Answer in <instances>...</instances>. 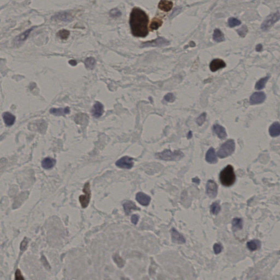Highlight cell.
I'll return each instance as SVG.
<instances>
[{"mask_svg":"<svg viewBox=\"0 0 280 280\" xmlns=\"http://www.w3.org/2000/svg\"><path fill=\"white\" fill-rule=\"evenodd\" d=\"M192 132H191V131H190V132L189 133V134H188V138H192Z\"/></svg>","mask_w":280,"mask_h":280,"instance_id":"f6af8a7d","label":"cell"},{"mask_svg":"<svg viewBox=\"0 0 280 280\" xmlns=\"http://www.w3.org/2000/svg\"><path fill=\"white\" fill-rule=\"evenodd\" d=\"M220 211H221V206L218 202H215L211 205L210 211L211 212V214H213L214 215L218 214Z\"/></svg>","mask_w":280,"mask_h":280,"instance_id":"f546056e","label":"cell"},{"mask_svg":"<svg viewBox=\"0 0 280 280\" xmlns=\"http://www.w3.org/2000/svg\"><path fill=\"white\" fill-rule=\"evenodd\" d=\"M70 112V110L69 107L64 108H53L50 110V113L53 115L57 116H65L67 114H69Z\"/></svg>","mask_w":280,"mask_h":280,"instance_id":"44dd1931","label":"cell"},{"mask_svg":"<svg viewBox=\"0 0 280 280\" xmlns=\"http://www.w3.org/2000/svg\"><path fill=\"white\" fill-rule=\"evenodd\" d=\"M213 39L217 42H221L225 40L224 36L220 30L215 29L213 34Z\"/></svg>","mask_w":280,"mask_h":280,"instance_id":"d4e9b609","label":"cell"},{"mask_svg":"<svg viewBox=\"0 0 280 280\" xmlns=\"http://www.w3.org/2000/svg\"><path fill=\"white\" fill-rule=\"evenodd\" d=\"M158 280H166V278L163 276L162 275H159L158 276L157 278Z\"/></svg>","mask_w":280,"mask_h":280,"instance_id":"7bdbcfd3","label":"cell"},{"mask_svg":"<svg viewBox=\"0 0 280 280\" xmlns=\"http://www.w3.org/2000/svg\"><path fill=\"white\" fill-rule=\"evenodd\" d=\"M85 66L86 67V69L91 70L93 69L94 67H95V64H96V61L93 58L90 57L87 59H86L84 62Z\"/></svg>","mask_w":280,"mask_h":280,"instance_id":"83f0119b","label":"cell"},{"mask_svg":"<svg viewBox=\"0 0 280 280\" xmlns=\"http://www.w3.org/2000/svg\"><path fill=\"white\" fill-rule=\"evenodd\" d=\"M113 260L114 262L117 264L119 268H123L125 264V262L123 260L122 258H121L119 254L116 253L113 256Z\"/></svg>","mask_w":280,"mask_h":280,"instance_id":"f1b7e54d","label":"cell"},{"mask_svg":"<svg viewBox=\"0 0 280 280\" xmlns=\"http://www.w3.org/2000/svg\"><path fill=\"white\" fill-rule=\"evenodd\" d=\"M237 32L241 37H245L248 32V29L246 25H243L242 26V27H241L240 29L237 30Z\"/></svg>","mask_w":280,"mask_h":280,"instance_id":"d6a6232c","label":"cell"},{"mask_svg":"<svg viewBox=\"0 0 280 280\" xmlns=\"http://www.w3.org/2000/svg\"><path fill=\"white\" fill-rule=\"evenodd\" d=\"M69 64H71L72 66H75V65H76L77 62L74 60H71L69 62Z\"/></svg>","mask_w":280,"mask_h":280,"instance_id":"ee69618b","label":"cell"},{"mask_svg":"<svg viewBox=\"0 0 280 280\" xmlns=\"http://www.w3.org/2000/svg\"><path fill=\"white\" fill-rule=\"evenodd\" d=\"M173 2L170 1L166 0H162L159 2L158 7L160 10H162L164 12H169L171 10L173 7Z\"/></svg>","mask_w":280,"mask_h":280,"instance_id":"e0dca14e","label":"cell"},{"mask_svg":"<svg viewBox=\"0 0 280 280\" xmlns=\"http://www.w3.org/2000/svg\"><path fill=\"white\" fill-rule=\"evenodd\" d=\"M242 220L241 218H235L233 219L232 221V226H233V229L234 231L240 230L242 228Z\"/></svg>","mask_w":280,"mask_h":280,"instance_id":"484cf974","label":"cell"},{"mask_svg":"<svg viewBox=\"0 0 280 280\" xmlns=\"http://www.w3.org/2000/svg\"><path fill=\"white\" fill-rule=\"evenodd\" d=\"M235 149V141L232 139H230L221 145L217 152V155L220 158L228 157L233 153Z\"/></svg>","mask_w":280,"mask_h":280,"instance_id":"277c9868","label":"cell"},{"mask_svg":"<svg viewBox=\"0 0 280 280\" xmlns=\"http://www.w3.org/2000/svg\"><path fill=\"white\" fill-rule=\"evenodd\" d=\"M15 280H25L19 269H18L15 274Z\"/></svg>","mask_w":280,"mask_h":280,"instance_id":"74e56055","label":"cell"},{"mask_svg":"<svg viewBox=\"0 0 280 280\" xmlns=\"http://www.w3.org/2000/svg\"><path fill=\"white\" fill-rule=\"evenodd\" d=\"M219 179L222 184L225 187H230L234 184L236 176L231 165H229L222 170L219 174Z\"/></svg>","mask_w":280,"mask_h":280,"instance_id":"7a4b0ae2","label":"cell"},{"mask_svg":"<svg viewBox=\"0 0 280 280\" xmlns=\"http://www.w3.org/2000/svg\"><path fill=\"white\" fill-rule=\"evenodd\" d=\"M261 242L257 240H253L248 241L247 243V248L250 251H254L258 250L261 247Z\"/></svg>","mask_w":280,"mask_h":280,"instance_id":"cb8c5ba5","label":"cell"},{"mask_svg":"<svg viewBox=\"0 0 280 280\" xmlns=\"http://www.w3.org/2000/svg\"><path fill=\"white\" fill-rule=\"evenodd\" d=\"M213 248H214V252L215 253V254H219L221 252L223 248H222V246H221V244L217 243L214 245Z\"/></svg>","mask_w":280,"mask_h":280,"instance_id":"d590c367","label":"cell"},{"mask_svg":"<svg viewBox=\"0 0 280 280\" xmlns=\"http://www.w3.org/2000/svg\"><path fill=\"white\" fill-rule=\"evenodd\" d=\"M218 186L216 183L213 180H209L206 187V193L210 198H214L217 195Z\"/></svg>","mask_w":280,"mask_h":280,"instance_id":"9c48e42d","label":"cell"},{"mask_svg":"<svg viewBox=\"0 0 280 280\" xmlns=\"http://www.w3.org/2000/svg\"><path fill=\"white\" fill-rule=\"evenodd\" d=\"M269 134L271 137H277L280 135V124L275 122L269 128Z\"/></svg>","mask_w":280,"mask_h":280,"instance_id":"d6986e66","label":"cell"},{"mask_svg":"<svg viewBox=\"0 0 280 280\" xmlns=\"http://www.w3.org/2000/svg\"><path fill=\"white\" fill-rule=\"evenodd\" d=\"M123 207L126 215L130 214L131 210H140V209L137 207L135 204L131 201H128L123 204Z\"/></svg>","mask_w":280,"mask_h":280,"instance_id":"ffe728a7","label":"cell"},{"mask_svg":"<svg viewBox=\"0 0 280 280\" xmlns=\"http://www.w3.org/2000/svg\"><path fill=\"white\" fill-rule=\"evenodd\" d=\"M241 22L239 20L235 18H230L228 19V24L231 27H235L241 24Z\"/></svg>","mask_w":280,"mask_h":280,"instance_id":"1f68e13d","label":"cell"},{"mask_svg":"<svg viewBox=\"0 0 280 280\" xmlns=\"http://www.w3.org/2000/svg\"><path fill=\"white\" fill-rule=\"evenodd\" d=\"M134 159L128 156H125L121 158L116 162V165L117 167L126 169H130L134 166Z\"/></svg>","mask_w":280,"mask_h":280,"instance_id":"ba28073f","label":"cell"},{"mask_svg":"<svg viewBox=\"0 0 280 280\" xmlns=\"http://www.w3.org/2000/svg\"><path fill=\"white\" fill-rule=\"evenodd\" d=\"M262 49H263V47H262V45L261 44L257 45L256 48V51H257V52H261Z\"/></svg>","mask_w":280,"mask_h":280,"instance_id":"b9f144b4","label":"cell"},{"mask_svg":"<svg viewBox=\"0 0 280 280\" xmlns=\"http://www.w3.org/2000/svg\"><path fill=\"white\" fill-rule=\"evenodd\" d=\"M57 34L61 39H66L69 37V36L70 34V32L67 30H61L59 31Z\"/></svg>","mask_w":280,"mask_h":280,"instance_id":"4dcf8cb0","label":"cell"},{"mask_svg":"<svg viewBox=\"0 0 280 280\" xmlns=\"http://www.w3.org/2000/svg\"><path fill=\"white\" fill-rule=\"evenodd\" d=\"M56 164V160L51 158H46L42 160V166L45 169H50Z\"/></svg>","mask_w":280,"mask_h":280,"instance_id":"7402d4cb","label":"cell"},{"mask_svg":"<svg viewBox=\"0 0 280 280\" xmlns=\"http://www.w3.org/2000/svg\"><path fill=\"white\" fill-rule=\"evenodd\" d=\"M213 131L221 140H224L227 137L226 129L222 126L218 124L214 125L213 126Z\"/></svg>","mask_w":280,"mask_h":280,"instance_id":"9a60e30c","label":"cell"},{"mask_svg":"<svg viewBox=\"0 0 280 280\" xmlns=\"http://www.w3.org/2000/svg\"><path fill=\"white\" fill-rule=\"evenodd\" d=\"M184 157V154L180 150H174L172 152L171 150H165L162 152L157 153L155 154V157L159 159L165 161H178Z\"/></svg>","mask_w":280,"mask_h":280,"instance_id":"3957f363","label":"cell"},{"mask_svg":"<svg viewBox=\"0 0 280 280\" xmlns=\"http://www.w3.org/2000/svg\"><path fill=\"white\" fill-rule=\"evenodd\" d=\"M136 200L142 206H148L151 200V198L147 194L142 192H138L136 195Z\"/></svg>","mask_w":280,"mask_h":280,"instance_id":"8fae6325","label":"cell"},{"mask_svg":"<svg viewBox=\"0 0 280 280\" xmlns=\"http://www.w3.org/2000/svg\"><path fill=\"white\" fill-rule=\"evenodd\" d=\"M142 280H150V279H149V278L147 277V276H145V277L143 278Z\"/></svg>","mask_w":280,"mask_h":280,"instance_id":"bcb514c9","label":"cell"},{"mask_svg":"<svg viewBox=\"0 0 280 280\" xmlns=\"http://www.w3.org/2000/svg\"><path fill=\"white\" fill-rule=\"evenodd\" d=\"M205 159L207 162L211 164H215L218 162V159L214 148L211 147L207 150L206 154Z\"/></svg>","mask_w":280,"mask_h":280,"instance_id":"4fadbf2b","label":"cell"},{"mask_svg":"<svg viewBox=\"0 0 280 280\" xmlns=\"http://www.w3.org/2000/svg\"><path fill=\"white\" fill-rule=\"evenodd\" d=\"M206 113H202L200 116H199L198 118H197V123L199 126H201L204 124V122L206 121Z\"/></svg>","mask_w":280,"mask_h":280,"instance_id":"836d02e7","label":"cell"},{"mask_svg":"<svg viewBox=\"0 0 280 280\" xmlns=\"http://www.w3.org/2000/svg\"><path fill=\"white\" fill-rule=\"evenodd\" d=\"M176 98L174 95L172 93H169L164 96V100L165 101L169 102H172L175 100Z\"/></svg>","mask_w":280,"mask_h":280,"instance_id":"e575fe53","label":"cell"},{"mask_svg":"<svg viewBox=\"0 0 280 280\" xmlns=\"http://www.w3.org/2000/svg\"><path fill=\"white\" fill-rule=\"evenodd\" d=\"M280 19V14L278 12L269 15L261 25L262 29L263 30L268 29Z\"/></svg>","mask_w":280,"mask_h":280,"instance_id":"8992f818","label":"cell"},{"mask_svg":"<svg viewBox=\"0 0 280 280\" xmlns=\"http://www.w3.org/2000/svg\"><path fill=\"white\" fill-rule=\"evenodd\" d=\"M27 240L26 238H25L24 240L22 241V242L21 243V245H20V249L22 251H23V250H25L26 247H27Z\"/></svg>","mask_w":280,"mask_h":280,"instance_id":"ab89813d","label":"cell"},{"mask_svg":"<svg viewBox=\"0 0 280 280\" xmlns=\"http://www.w3.org/2000/svg\"><path fill=\"white\" fill-rule=\"evenodd\" d=\"M138 219H139V216L137 214H134L131 218V222L135 225L137 224L138 221Z\"/></svg>","mask_w":280,"mask_h":280,"instance_id":"f35d334b","label":"cell"},{"mask_svg":"<svg viewBox=\"0 0 280 280\" xmlns=\"http://www.w3.org/2000/svg\"><path fill=\"white\" fill-rule=\"evenodd\" d=\"M269 77H270L266 76L264 78H261L259 81H258L256 84V86H255V88L257 90H261V89H262L264 88L265 86H266V82L268 81V79H269Z\"/></svg>","mask_w":280,"mask_h":280,"instance_id":"4316f807","label":"cell"},{"mask_svg":"<svg viewBox=\"0 0 280 280\" xmlns=\"http://www.w3.org/2000/svg\"><path fill=\"white\" fill-rule=\"evenodd\" d=\"M122 280H129L128 278H122Z\"/></svg>","mask_w":280,"mask_h":280,"instance_id":"7dc6e473","label":"cell"},{"mask_svg":"<svg viewBox=\"0 0 280 280\" xmlns=\"http://www.w3.org/2000/svg\"><path fill=\"white\" fill-rule=\"evenodd\" d=\"M226 66V64L221 59H214L210 65V68L212 72H216L219 69H223Z\"/></svg>","mask_w":280,"mask_h":280,"instance_id":"7c38bea8","label":"cell"},{"mask_svg":"<svg viewBox=\"0 0 280 280\" xmlns=\"http://www.w3.org/2000/svg\"><path fill=\"white\" fill-rule=\"evenodd\" d=\"M103 111V105L102 103L99 102H96L94 105L93 108L92 110V114L95 118L100 117L102 115Z\"/></svg>","mask_w":280,"mask_h":280,"instance_id":"5bb4252c","label":"cell"},{"mask_svg":"<svg viewBox=\"0 0 280 280\" xmlns=\"http://www.w3.org/2000/svg\"><path fill=\"white\" fill-rule=\"evenodd\" d=\"M162 19L159 18H154L151 21L150 25V29L151 31L157 30L159 28L162 24Z\"/></svg>","mask_w":280,"mask_h":280,"instance_id":"603a6c76","label":"cell"},{"mask_svg":"<svg viewBox=\"0 0 280 280\" xmlns=\"http://www.w3.org/2000/svg\"><path fill=\"white\" fill-rule=\"evenodd\" d=\"M2 117L6 126H10L14 124L15 122V117L10 112H5L3 113Z\"/></svg>","mask_w":280,"mask_h":280,"instance_id":"ac0fdd59","label":"cell"},{"mask_svg":"<svg viewBox=\"0 0 280 280\" xmlns=\"http://www.w3.org/2000/svg\"><path fill=\"white\" fill-rule=\"evenodd\" d=\"M30 30H31L30 29L29 30H27V31H26V32H25V34H24V33L23 34H21L19 37L20 40H25V38L27 37L28 34H29L30 32Z\"/></svg>","mask_w":280,"mask_h":280,"instance_id":"60d3db41","label":"cell"},{"mask_svg":"<svg viewBox=\"0 0 280 280\" xmlns=\"http://www.w3.org/2000/svg\"><path fill=\"white\" fill-rule=\"evenodd\" d=\"M110 14L113 17H119L121 15V12L117 9H113L110 12Z\"/></svg>","mask_w":280,"mask_h":280,"instance_id":"8d00e7d4","label":"cell"},{"mask_svg":"<svg viewBox=\"0 0 280 280\" xmlns=\"http://www.w3.org/2000/svg\"><path fill=\"white\" fill-rule=\"evenodd\" d=\"M169 41L167 39H165L163 37H158L156 39H154L151 41L144 42L142 43L141 47H161L165 46L169 44Z\"/></svg>","mask_w":280,"mask_h":280,"instance_id":"52a82bcc","label":"cell"},{"mask_svg":"<svg viewBox=\"0 0 280 280\" xmlns=\"http://www.w3.org/2000/svg\"><path fill=\"white\" fill-rule=\"evenodd\" d=\"M266 98V94L263 92H256L251 95L250 103L252 105L259 104L263 102Z\"/></svg>","mask_w":280,"mask_h":280,"instance_id":"30bf717a","label":"cell"},{"mask_svg":"<svg viewBox=\"0 0 280 280\" xmlns=\"http://www.w3.org/2000/svg\"><path fill=\"white\" fill-rule=\"evenodd\" d=\"M147 15L140 8H133L130 16V25L132 34L138 37H145L148 34Z\"/></svg>","mask_w":280,"mask_h":280,"instance_id":"6da1fadb","label":"cell"},{"mask_svg":"<svg viewBox=\"0 0 280 280\" xmlns=\"http://www.w3.org/2000/svg\"><path fill=\"white\" fill-rule=\"evenodd\" d=\"M171 234L173 242H174L175 243H179V244L186 242V240L184 237L179 233V232H178L175 229L172 228L171 230Z\"/></svg>","mask_w":280,"mask_h":280,"instance_id":"2e32d148","label":"cell"},{"mask_svg":"<svg viewBox=\"0 0 280 280\" xmlns=\"http://www.w3.org/2000/svg\"><path fill=\"white\" fill-rule=\"evenodd\" d=\"M83 192L84 193V195H81L79 198V200L81 204L82 208L86 209L88 206L91 198V190L89 182H86V183L84 184Z\"/></svg>","mask_w":280,"mask_h":280,"instance_id":"5b68a950","label":"cell"}]
</instances>
